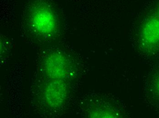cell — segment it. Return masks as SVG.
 Returning a JSON list of instances; mask_svg holds the SVG:
<instances>
[{
	"label": "cell",
	"mask_w": 159,
	"mask_h": 118,
	"mask_svg": "<svg viewBox=\"0 0 159 118\" xmlns=\"http://www.w3.org/2000/svg\"><path fill=\"white\" fill-rule=\"evenodd\" d=\"M26 11L29 25L36 34L48 38L57 32V13L53 4L48 0H32Z\"/></svg>",
	"instance_id": "6da1fadb"
},
{
	"label": "cell",
	"mask_w": 159,
	"mask_h": 118,
	"mask_svg": "<svg viewBox=\"0 0 159 118\" xmlns=\"http://www.w3.org/2000/svg\"><path fill=\"white\" fill-rule=\"evenodd\" d=\"M46 74L53 80H61L68 73V62L66 57L60 52L48 55L44 62Z\"/></svg>",
	"instance_id": "7a4b0ae2"
},
{
	"label": "cell",
	"mask_w": 159,
	"mask_h": 118,
	"mask_svg": "<svg viewBox=\"0 0 159 118\" xmlns=\"http://www.w3.org/2000/svg\"><path fill=\"white\" fill-rule=\"evenodd\" d=\"M67 94L65 83L60 80H54L49 82L44 90V97L48 105L58 107L65 101Z\"/></svg>",
	"instance_id": "3957f363"
},
{
	"label": "cell",
	"mask_w": 159,
	"mask_h": 118,
	"mask_svg": "<svg viewBox=\"0 0 159 118\" xmlns=\"http://www.w3.org/2000/svg\"><path fill=\"white\" fill-rule=\"evenodd\" d=\"M143 36L147 44L151 45L159 44V17H153L145 24Z\"/></svg>",
	"instance_id": "277c9868"
},
{
	"label": "cell",
	"mask_w": 159,
	"mask_h": 118,
	"mask_svg": "<svg viewBox=\"0 0 159 118\" xmlns=\"http://www.w3.org/2000/svg\"><path fill=\"white\" fill-rule=\"evenodd\" d=\"M156 87H157V90L158 92H159V77L158 79L157 80Z\"/></svg>",
	"instance_id": "5b68a950"
}]
</instances>
